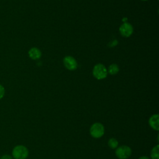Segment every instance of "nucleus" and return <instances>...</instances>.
<instances>
[{
    "instance_id": "nucleus-1",
    "label": "nucleus",
    "mask_w": 159,
    "mask_h": 159,
    "mask_svg": "<svg viewBox=\"0 0 159 159\" xmlns=\"http://www.w3.org/2000/svg\"><path fill=\"white\" fill-rule=\"evenodd\" d=\"M28 156L29 150L24 145H17L12 150V157L14 159H26Z\"/></svg>"
},
{
    "instance_id": "nucleus-2",
    "label": "nucleus",
    "mask_w": 159,
    "mask_h": 159,
    "mask_svg": "<svg viewBox=\"0 0 159 159\" xmlns=\"http://www.w3.org/2000/svg\"><path fill=\"white\" fill-rule=\"evenodd\" d=\"M105 132V129L103 124L100 122H94L89 129V133L91 137L95 139L102 137Z\"/></svg>"
},
{
    "instance_id": "nucleus-3",
    "label": "nucleus",
    "mask_w": 159,
    "mask_h": 159,
    "mask_svg": "<svg viewBox=\"0 0 159 159\" xmlns=\"http://www.w3.org/2000/svg\"><path fill=\"white\" fill-rule=\"evenodd\" d=\"M93 75L97 80H102L107 75V70L106 66L101 63L96 65L93 69Z\"/></svg>"
},
{
    "instance_id": "nucleus-4",
    "label": "nucleus",
    "mask_w": 159,
    "mask_h": 159,
    "mask_svg": "<svg viewBox=\"0 0 159 159\" xmlns=\"http://www.w3.org/2000/svg\"><path fill=\"white\" fill-rule=\"evenodd\" d=\"M115 154L119 159H127L132 155V149L129 146L121 145L116 148Z\"/></svg>"
},
{
    "instance_id": "nucleus-5",
    "label": "nucleus",
    "mask_w": 159,
    "mask_h": 159,
    "mask_svg": "<svg viewBox=\"0 0 159 159\" xmlns=\"http://www.w3.org/2000/svg\"><path fill=\"white\" fill-rule=\"evenodd\" d=\"M134 31L132 25L128 22H124L119 27V32L122 36L124 37H130Z\"/></svg>"
},
{
    "instance_id": "nucleus-6",
    "label": "nucleus",
    "mask_w": 159,
    "mask_h": 159,
    "mask_svg": "<svg viewBox=\"0 0 159 159\" xmlns=\"http://www.w3.org/2000/svg\"><path fill=\"white\" fill-rule=\"evenodd\" d=\"M65 67L69 70H75L78 66L76 60L71 56H66L63 58V60Z\"/></svg>"
},
{
    "instance_id": "nucleus-7",
    "label": "nucleus",
    "mask_w": 159,
    "mask_h": 159,
    "mask_svg": "<svg viewBox=\"0 0 159 159\" xmlns=\"http://www.w3.org/2000/svg\"><path fill=\"white\" fill-rule=\"evenodd\" d=\"M148 124L154 130H159V115L158 114H153L148 119Z\"/></svg>"
},
{
    "instance_id": "nucleus-8",
    "label": "nucleus",
    "mask_w": 159,
    "mask_h": 159,
    "mask_svg": "<svg viewBox=\"0 0 159 159\" xmlns=\"http://www.w3.org/2000/svg\"><path fill=\"white\" fill-rule=\"evenodd\" d=\"M29 57L32 60H38L41 57L42 53L40 49L37 47L31 48L28 52Z\"/></svg>"
},
{
    "instance_id": "nucleus-9",
    "label": "nucleus",
    "mask_w": 159,
    "mask_h": 159,
    "mask_svg": "<svg viewBox=\"0 0 159 159\" xmlns=\"http://www.w3.org/2000/svg\"><path fill=\"white\" fill-rule=\"evenodd\" d=\"M151 159H159V145L154 146L150 151Z\"/></svg>"
},
{
    "instance_id": "nucleus-10",
    "label": "nucleus",
    "mask_w": 159,
    "mask_h": 159,
    "mask_svg": "<svg viewBox=\"0 0 159 159\" xmlns=\"http://www.w3.org/2000/svg\"><path fill=\"white\" fill-rule=\"evenodd\" d=\"M107 145H108L109 147L111 148V149H116L118 147L119 142L116 139H115L114 137H111L108 140Z\"/></svg>"
},
{
    "instance_id": "nucleus-11",
    "label": "nucleus",
    "mask_w": 159,
    "mask_h": 159,
    "mask_svg": "<svg viewBox=\"0 0 159 159\" xmlns=\"http://www.w3.org/2000/svg\"><path fill=\"white\" fill-rule=\"evenodd\" d=\"M119 71V66L117 64H111L107 70V73H109V74L113 75H116L117 74Z\"/></svg>"
},
{
    "instance_id": "nucleus-12",
    "label": "nucleus",
    "mask_w": 159,
    "mask_h": 159,
    "mask_svg": "<svg viewBox=\"0 0 159 159\" xmlns=\"http://www.w3.org/2000/svg\"><path fill=\"white\" fill-rule=\"evenodd\" d=\"M4 95H5V88L1 84H0V99H2Z\"/></svg>"
},
{
    "instance_id": "nucleus-13",
    "label": "nucleus",
    "mask_w": 159,
    "mask_h": 159,
    "mask_svg": "<svg viewBox=\"0 0 159 159\" xmlns=\"http://www.w3.org/2000/svg\"><path fill=\"white\" fill-rule=\"evenodd\" d=\"M0 159H12V157L9 154H4L0 157Z\"/></svg>"
},
{
    "instance_id": "nucleus-14",
    "label": "nucleus",
    "mask_w": 159,
    "mask_h": 159,
    "mask_svg": "<svg viewBox=\"0 0 159 159\" xmlns=\"http://www.w3.org/2000/svg\"><path fill=\"white\" fill-rule=\"evenodd\" d=\"M138 159H150V158L147 156H142V157H140Z\"/></svg>"
},
{
    "instance_id": "nucleus-15",
    "label": "nucleus",
    "mask_w": 159,
    "mask_h": 159,
    "mask_svg": "<svg viewBox=\"0 0 159 159\" xmlns=\"http://www.w3.org/2000/svg\"><path fill=\"white\" fill-rule=\"evenodd\" d=\"M142 1H148V0H142Z\"/></svg>"
}]
</instances>
